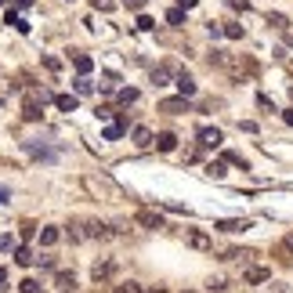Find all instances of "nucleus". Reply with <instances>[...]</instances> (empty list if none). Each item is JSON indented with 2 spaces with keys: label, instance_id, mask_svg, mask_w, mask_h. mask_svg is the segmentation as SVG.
<instances>
[{
  "label": "nucleus",
  "instance_id": "1",
  "mask_svg": "<svg viewBox=\"0 0 293 293\" xmlns=\"http://www.w3.org/2000/svg\"><path fill=\"white\" fill-rule=\"evenodd\" d=\"M84 188L90 196H98L102 203H120V199H123V188H120L112 178H105V174H87L84 178Z\"/></svg>",
  "mask_w": 293,
  "mask_h": 293
},
{
  "label": "nucleus",
  "instance_id": "2",
  "mask_svg": "<svg viewBox=\"0 0 293 293\" xmlns=\"http://www.w3.org/2000/svg\"><path fill=\"white\" fill-rule=\"evenodd\" d=\"M44 102H51L48 90H26V102H22V120H40Z\"/></svg>",
  "mask_w": 293,
  "mask_h": 293
},
{
  "label": "nucleus",
  "instance_id": "3",
  "mask_svg": "<svg viewBox=\"0 0 293 293\" xmlns=\"http://www.w3.org/2000/svg\"><path fill=\"white\" fill-rule=\"evenodd\" d=\"M22 148H26L33 160H40V163H54V160H58V148H48L44 142H26Z\"/></svg>",
  "mask_w": 293,
  "mask_h": 293
},
{
  "label": "nucleus",
  "instance_id": "4",
  "mask_svg": "<svg viewBox=\"0 0 293 293\" xmlns=\"http://www.w3.org/2000/svg\"><path fill=\"white\" fill-rule=\"evenodd\" d=\"M112 275H116V260H109V257H105V260H94V268H90V279H94L98 286L109 282Z\"/></svg>",
  "mask_w": 293,
  "mask_h": 293
},
{
  "label": "nucleus",
  "instance_id": "5",
  "mask_svg": "<svg viewBox=\"0 0 293 293\" xmlns=\"http://www.w3.org/2000/svg\"><path fill=\"white\" fill-rule=\"evenodd\" d=\"M184 242H188L192 250H210L214 246V239L206 232H199V228H188V232H184Z\"/></svg>",
  "mask_w": 293,
  "mask_h": 293
},
{
  "label": "nucleus",
  "instance_id": "6",
  "mask_svg": "<svg viewBox=\"0 0 293 293\" xmlns=\"http://www.w3.org/2000/svg\"><path fill=\"white\" fill-rule=\"evenodd\" d=\"M134 221L142 224V228H163V214H156V210H138Z\"/></svg>",
  "mask_w": 293,
  "mask_h": 293
},
{
  "label": "nucleus",
  "instance_id": "7",
  "mask_svg": "<svg viewBox=\"0 0 293 293\" xmlns=\"http://www.w3.org/2000/svg\"><path fill=\"white\" fill-rule=\"evenodd\" d=\"M160 112H170V116H178V112H188V98H166V102H160Z\"/></svg>",
  "mask_w": 293,
  "mask_h": 293
},
{
  "label": "nucleus",
  "instance_id": "8",
  "mask_svg": "<svg viewBox=\"0 0 293 293\" xmlns=\"http://www.w3.org/2000/svg\"><path fill=\"white\" fill-rule=\"evenodd\" d=\"M199 145H203V148H218L221 145V130L218 127H203V130H199Z\"/></svg>",
  "mask_w": 293,
  "mask_h": 293
},
{
  "label": "nucleus",
  "instance_id": "9",
  "mask_svg": "<svg viewBox=\"0 0 293 293\" xmlns=\"http://www.w3.org/2000/svg\"><path fill=\"white\" fill-rule=\"evenodd\" d=\"M54 286H58L62 293H76V275H72V272H58V275H54Z\"/></svg>",
  "mask_w": 293,
  "mask_h": 293
},
{
  "label": "nucleus",
  "instance_id": "10",
  "mask_svg": "<svg viewBox=\"0 0 293 293\" xmlns=\"http://www.w3.org/2000/svg\"><path fill=\"white\" fill-rule=\"evenodd\" d=\"M174 87H178V94H184V98H196V80H192V76H178V80H174Z\"/></svg>",
  "mask_w": 293,
  "mask_h": 293
},
{
  "label": "nucleus",
  "instance_id": "11",
  "mask_svg": "<svg viewBox=\"0 0 293 293\" xmlns=\"http://www.w3.org/2000/svg\"><path fill=\"white\" fill-rule=\"evenodd\" d=\"M156 148H160V152H174V148H178V134H170V130L156 134Z\"/></svg>",
  "mask_w": 293,
  "mask_h": 293
},
{
  "label": "nucleus",
  "instance_id": "12",
  "mask_svg": "<svg viewBox=\"0 0 293 293\" xmlns=\"http://www.w3.org/2000/svg\"><path fill=\"white\" fill-rule=\"evenodd\" d=\"M268 279H272L268 268H246V275H242V282H250V286L254 282H268Z\"/></svg>",
  "mask_w": 293,
  "mask_h": 293
},
{
  "label": "nucleus",
  "instance_id": "13",
  "mask_svg": "<svg viewBox=\"0 0 293 293\" xmlns=\"http://www.w3.org/2000/svg\"><path fill=\"white\" fill-rule=\"evenodd\" d=\"M109 224H102V221H87V239H109Z\"/></svg>",
  "mask_w": 293,
  "mask_h": 293
},
{
  "label": "nucleus",
  "instance_id": "14",
  "mask_svg": "<svg viewBox=\"0 0 293 293\" xmlns=\"http://www.w3.org/2000/svg\"><path fill=\"white\" fill-rule=\"evenodd\" d=\"M54 105L62 112H76V105H80V98L76 94H54Z\"/></svg>",
  "mask_w": 293,
  "mask_h": 293
},
{
  "label": "nucleus",
  "instance_id": "15",
  "mask_svg": "<svg viewBox=\"0 0 293 293\" xmlns=\"http://www.w3.org/2000/svg\"><path fill=\"white\" fill-rule=\"evenodd\" d=\"M72 66H76L80 76H87L90 69H94V58H90V54H72Z\"/></svg>",
  "mask_w": 293,
  "mask_h": 293
},
{
  "label": "nucleus",
  "instance_id": "16",
  "mask_svg": "<svg viewBox=\"0 0 293 293\" xmlns=\"http://www.w3.org/2000/svg\"><path fill=\"white\" fill-rule=\"evenodd\" d=\"M170 76H174V69H170V66H156V69H152V84L163 87V84H170Z\"/></svg>",
  "mask_w": 293,
  "mask_h": 293
},
{
  "label": "nucleus",
  "instance_id": "17",
  "mask_svg": "<svg viewBox=\"0 0 293 293\" xmlns=\"http://www.w3.org/2000/svg\"><path fill=\"white\" fill-rule=\"evenodd\" d=\"M152 142H156V138H152L148 127H134V145H138V148H148Z\"/></svg>",
  "mask_w": 293,
  "mask_h": 293
},
{
  "label": "nucleus",
  "instance_id": "18",
  "mask_svg": "<svg viewBox=\"0 0 293 293\" xmlns=\"http://www.w3.org/2000/svg\"><path fill=\"white\" fill-rule=\"evenodd\" d=\"M4 22H8V26H14V29H18V33H29V29H33V26H29V22H26V18H18V14H14L11 8L4 11Z\"/></svg>",
  "mask_w": 293,
  "mask_h": 293
},
{
  "label": "nucleus",
  "instance_id": "19",
  "mask_svg": "<svg viewBox=\"0 0 293 293\" xmlns=\"http://www.w3.org/2000/svg\"><path fill=\"white\" fill-rule=\"evenodd\" d=\"M69 239H72V242H84V239H87V221H72V224H69Z\"/></svg>",
  "mask_w": 293,
  "mask_h": 293
},
{
  "label": "nucleus",
  "instance_id": "20",
  "mask_svg": "<svg viewBox=\"0 0 293 293\" xmlns=\"http://www.w3.org/2000/svg\"><path fill=\"white\" fill-rule=\"evenodd\" d=\"M33 250H29V246H18V250H14V264H22V268H29V264H33Z\"/></svg>",
  "mask_w": 293,
  "mask_h": 293
},
{
  "label": "nucleus",
  "instance_id": "21",
  "mask_svg": "<svg viewBox=\"0 0 293 293\" xmlns=\"http://www.w3.org/2000/svg\"><path fill=\"white\" fill-rule=\"evenodd\" d=\"M58 239H62V232H58L54 224H48V228H44V232H40V246H54Z\"/></svg>",
  "mask_w": 293,
  "mask_h": 293
},
{
  "label": "nucleus",
  "instance_id": "22",
  "mask_svg": "<svg viewBox=\"0 0 293 293\" xmlns=\"http://www.w3.org/2000/svg\"><path fill=\"white\" fill-rule=\"evenodd\" d=\"M246 228H250V221H221L218 232H246Z\"/></svg>",
  "mask_w": 293,
  "mask_h": 293
},
{
  "label": "nucleus",
  "instance_id": "23",
  "mask_svg": "<svg viewBox=\"0 0 293 293\" xmlns=\"http://www.w3.org/2000/svg\"><path fill=\"white\" fill-rule=\"evenodd\" d=\"M116 98H120V105H134V102H138V98H142V94H138V90H134V87H123V90H120V94H116Z\"/></svg>",
  "mask_w": 293,
  "mask_h": 293
},
{
  "label": "nucleus",
  "instance_id": "24",
  "mask_svg": "<svg viewBox=\"0 0 293 293\" xmlns=\"http://www.w3.org/2000/svg\"><path fill=\"white\" fill-rule=\"evenodd\" d=\"M279 257H282V260H293V232L279 242Z\"/></svg>",
  "mask_w": 293,
  "mask_h": 293
},
{
  "label": "nucleus",
  "instance_id": "25",
  "mask_svg": "<svg viewBox=\"0 0 293 293\" xmlns=\"http://www.w3.org/2000/svg\"><path fill=\"white\" fill-rule=\"evenodd\" d=\"M123 130H127V120H123V123H112V127H105V142H116Z\"/></svg>",
  "mask_w": 293,
  "mask_h": 293
},
{
  "label": "nucleus",
  "instance_id": "26",
  "mask_svg": "<svg viewBox=\"0 0 293 293\" xmlns=\"http://www.w3.org/2000/svg\"><path fill=\"white\" fill-rule=\"evenodd\" d=\"M166 22H170V26H181V22H184V8H181V4L170 8V11H166Z\"/></svg>",
  "mask_w": 293,
  "mask_h": 293
},
{
  "label": "nucleus",
  "instance_id": "27",
  "mask_svg": "<svg viewBox=\"0 0 293 293\" xmlns=\"http://www.w3.org/2000/svg\"><path fill=\"white\" fill-rule=\"evenodd\" d=\"M250 257H254L250 250H236V246H232V250L224 254V260H242V264H246V260H250Z\"/></svg>",
  "mask_w": 293,
  "mask_h": 293
},
{
  "label": "nucleus",
  "instance_id": "28",
  "mask_svg": "<svg viewBox=\"0 0 293 293\" xmlns=\"http://www.w3.org/2000/svg\"><path fill=\"white\" fill-rule=\"evenodd\" d=\"M268 26H275V29H290V18L275 11V14H268Z\"/></svg>",
  "mask_w": 293,
  "mask_h": 293
},
{
  "label": "nucleus",
  "instance_id": "29",
  "mask_svg": "<svg viewBox=\"0 0 293 293\" xmlns=\"http://www.w3.org/2000/svg\"><path fill=\"white\" fill-rule=\"evenodd\" d=\"M90 90H94V84L87 76H76V94H90Z\"/></svg>",
  "mask_w": 293,
  "mask_h": 293
},
{
  "label": "nucleus",
  "instance_id": "30",
  "mask_svg": "<svg viewBox=\"0 0 293 293\" xmlns=\"http://www.w3.org/2000/svg\"><path fill=\"white\" fill-rule=\"evenodd\" d=\"M0 250H4V254H11V250H18V242H14V236H0Z\"/></svg>",
  "mask_w": 293,
  "mask_h": 293
},
{
  "label": "nucleus",
  "instance_id": "31",
  "mask_svg": "<svg viewBox=\"0 0 293 293\" xmlns=\"http://www.w3.org/2000/svg\"><path fill=\"white\" fill-rule=\"evenodd\" d=\"M18 236H22V239L29 242V239L36 236V224H33V221H22V228H18Z\"/></svg>",
  "mask_w": 293,
  "mask_h": 293
},
{
  "label": "nucleus",
  "instance_id": "32",
  "mask_svg": "<svg viewBox=\"0 0 293 293\" xmlns=\"http://www.w3.org/2000/svg\"><path fill=\"white\" fill-rule=\"evenodd\" d=\"M18 290H22V293H40V282H36V279H22Z\"/></svg>",
  "mask_w": 293,
  "mask_h": 293
},
{
  "label": "nucleus",
  "instance_id": "33",
  "mask_svg": "<svg viewBox=\"0 0 293 293\" xmlns=\"http://www.w3.org/2000/svg\"><path fill=\"white\" fill-rule=\"evenodd\" d=\"M206 178H224V163H206Z\"/></svg>",
  "mask_w": 293,
  "mask_h": 293
},
{
  "label": "nucleus",
  "instance_id": "34",
  "mask_svg": "<svg viewBox=\"0 0 293 293\" xmlns=\"http://www.w3.org/2000/svg\"><path fill=\"white\" fill-rule=\"evenodd\" d=\"M138 29H142V33H148V29H156V22H152L148 14H138Z\"/></svg>",
  "mask_w": 293,
  "mask_h": 293
},
{
  "label": "nucleus",
  "instance_id": "35",
  "mask_svg": "<svg viewBox=\"0 0 293 293\" xmlns=\"http://www.w3.org/2000/svg\"><path fill=\"white\" fill-rule=\"evenodd\" d=\"M224 36L228 40H242V26H224Z\"/></svg>",
  "mask_w": 293,
  "mask_h": 293
},
{
  "label": "nucleus",
  "instance_id": "36",
  "mask_svg": "<svg viewBox=\"0 0 293 293\" xmlns=\"http://www.w3.org/2000/svg\"><path fill=\"white\" fill-rule=\"evenodd\" d=\"M206 290H210V293H221V290H228V286H224V279L218 275V279H210V282H206Z\"/></svg>",
  "mask_w": 293,
  "mask_h": 293
},
{
  "label": "nucleus",
  "instance_id": "37",
  "mask_svg": "<svg viewBox=\"0 0 293 293\" xmlns=\"http://www.w3.org/2000/svg\"><path fill=\"white\" fill-rule=\"evenodd\" d=\"M116 293H145L138 282H123V286H116Z\"/></svg>",
  "mask_w": 293,
  "mask_h": 293
},
{
  "label": "nucleus",
  "instance_id": "38",
  "mask_svg": "<svg viewBox=\"0 0 293 293\" xmlns=\"http://www.w3.org/2000/svg\"><path fill=\"white\" fill-rule=\"evenodd\" d=\"M44 69H51V72H58V69H62V62H58V58H51V54H48V58H44Z\"/></svg>",
  "mask_w": 293,
  "mask_h": 293
},
{
  "label": "nucleus",
  "instance_id": "39",
  "mask_svg": "<svg viewBox=\"0 0 293 293\" xmlns=\"http://www.w3.org/2000/svg\"><path fill=\"white\" fill-rule=\"evenodd\" d=\"M206 33H210V36H214V40H218V36H221V33H224V29H221V22H210V26H206Z\"/></svg>",
  "mask_w": 293,
  "mask_h": 293
},
{
  "label": "nucleus",
  "instance_id": "40",
  "mask_svg": "<svg viewBox=\"0 0 293 293\" xmlns=\"http://www.w3.org/2000/svg\"><path fill=\"white\" fill-rule=\"evenodd\" d=\"M228 163H236V166H242V170H246V160L239 156V152H228Z\"/></svg>",
  "mask_w": 293,
  "mask_h": 293
},
{
  "label": "nucleus",
  "instance_id": "41",
  "mask_svg": "<svg viewBox=\"0 0 293 293\" xmlns=\"http://www.w3.org/2000/svg\"><path fill=\"white\" fill-rule=\"evenodd\" d=\"M123 8H130V11H142V8H145V0H123Z\"/></svg>",
  "mask_w": 293,
  "mask_h": 293
},
{
  "label": "nucleus",
  "instance_id": "42",
  "mask_svg": "<svg viewBox=\"0 0 293 293\" xmlns=\"http://www.w3.org/2000/svg\"><path fill=\"white\" fill-rule=\"evenodd\" d=\"M94 8H102V11H112V8H116V0H94Z\"/></svg>",
  "mask_w": 293,
  "mask_h": 293
},
{
  "label": "nucleus",
  "instance_id": "43",
  "mask_svg": "<svg viewBox=\"0 0 293 293\" xmlns=\"http://www.w3.org/2000/svg\"><path fill=\"white\" fill-rule=\"evenodd\" d=\"M116 84H120V76H116V72H105V87H109V90H112Z\"/></svg>",
  "mask_w": 293,
  "mask_h": 293
},
{
  "label": "nucleus",
  "instance_id": "44",
  "mask_svg": "<svg viewBox=\"0 0 293 293\" xmlns=\"http://www.w3.org/2000/svg\"><path fill=\"white\" fill-rule=\"evenodd\" d=\"M232 8L236 11H250V0H232Z\"/></svg>",
  "mask_w": 293,
  "mask_h": 293
},
{
  "label": "nucleus",
  "instance_id": "45",
  "mask_svg": "<svg viewBox=\"0 0 293 293\" xmlns=\"http://www.w3.org/2000/svg\"><path fill=\"white\" fill-rule=\"evenodd\" d=\"M4 203H11V192L4 188V184H0V206H4Z\"/></svg>",
  "mask_w": 293,
  "mask_h": 293
},
{
  "label": "nucleus",
  "instance_id": "46",
  "mask_svg": "<svg viewBox=\"0 0 293 293\" xmlns=\"http://www.w3.org/2000/svg\"><path fill=\"white\" fill-rule=\"evenodd\" d=\"M8 290V268H0V293Z\"/></svg>",
  "mask_w": 293,
  "mask_h": 293
},
{
  "label": "nucleus",
  "instance_id": "47",
  "mask_svg": "<svg viewBox=\"0 0 293 293\" xmlns=\"http://www.w3.org/2000/svg\"><path fill=\"white\" fill-rule=\"evenodd\" d=\"M14 8H22V11H29V8H33V0H14Z\"/></svg>",
  "mask_w": 293,
  "mask_h": 293
},
{
  "label": "nucleus",
  "instance_id": "48",
  "mask_svg": "<svg viewBox=\"0 0 293 293\" xmlns=\"http://www.w3.org/2000/svg\"><path fill=\"white\" fill-rule=\"evenodd\" d=\"M178 4H181V8H184V11H192V8H196V4H199V0H178Z\"/></svg>",
  "mask_w": 293,
  "mask_h": 293
},
{
  "label": "nucleus",
  "instance_id": "49",
  "mask_svg": "<svg viewBox=\"0 0 293 293\" xmlns=\"http://www.w3.org/2000/svg\"><path fill=\"white\" fill-rule=\"evenodd\" d=\"M282 120H286L290 127H293V109H286V112H282Z\"/></svg>",
  "mask_w": 293,
  "mask_h": 293
},
{
  "label": "nucleus",
  "instance_id": "50",
  "mask_svg": "<svg viewBox=\"0 0 293 293\" xmlns=\"http://www.w3.org/2000/svg\"><path fill=\"white\" fill-rule=\"evenodd\" d=\"M272 293H286V286H275V290H272Z\"/></svg>",
  "mask_w": 293,
  "mask_h": 293
},
{
  "label": "nucleus",
  "instance_id": "51",
  "mask_svg": "<svg viewBox=\"0 0 293 293\" xmlns=\"http://www.w3.org/2000/svg\"><path fill=\"white\" fill-rule=\"evenodd\" d=\"M181 293H192V290H181Z\"/></svg>",
  "mask_w": 293,
  "mask_h": 293
},
{
  "label": "nucleus",
  "instance_id": "52",
  "mask_svg": "<svg viewBox=\"0 0 293 293\" xmlns=\"http://www.w3.org/2000/svg\"><path fill=\"white\" fill-rule=\"evenodd\" d=\"M0 109H4V102H0Z\"/></svg>",
  "mask_w": 293,
  "mask_h": 293
},
{
  "label": "nucleus",
  "instance_id": "53",
  "mask_svg": "<svg viewBox=\"0 0 293 293\" xmlns=\"http://www.w3.org/2000/svg\"><path fill=\"white\" fill-rule=\"evenodd\" d=\"M0 8H4V0H0Z\"/></svg>",
  "mask_w": 293,
  "mask_h": 293
}]
</instances>
